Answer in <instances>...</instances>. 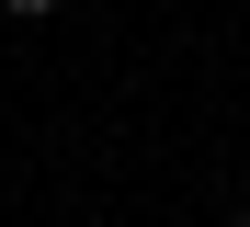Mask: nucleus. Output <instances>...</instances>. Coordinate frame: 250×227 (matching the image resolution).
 I'll return each mask as SVG.
<instances>
[{"label": "nucleus", "instance_id": "nucleus-1", "mask_svg": "<svg viewBox=\"0 0 250 227\" xmlns=\"http://www.w3.org/2000/svg\"><path fill=\"white\" fill-rule=\"evenodd\" d=\"M0 12H23V23H34V12H57V0H0Z\"/></svg>", "mask_w": 250, "mask_h": 227}, {"label": "nucleus", "instance_id": "nucleus-2", "mask_svg": "<svg viewBox=\"0 0 250 227\" xmlns=\"http://www.w3.org/2000/svg\"><path fill=\"white\" fill-rule=\"evenodd\" d=\"M239 216H250V193H239Z\"/></svg>", "mask_w": 250, "mask_h": 227}]
</instances>
